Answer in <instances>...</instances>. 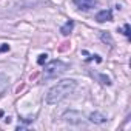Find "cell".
<instances>
[{"mask_svg":"<svg viewBox=\"0 0 131 131\" xmlns=\"http://www.w3.org/2000/svg\"><path fill=\"white\" fill-rule=\"evenodd\" d=\"M46 59H48V54H40L39 59H37V63H39V65H43V63L46 62Z\"/></svg>","mask_w":131,"mask_h":131,"instance_id":"cell-9","label":"cell"},{"mask_svg":"<svg viewBox=\"0 0 131 131\" xmlns=\"http://www.w3.org/2000/svg\"><path fill=\"white\" fill-rule=\"evenodd\" d=\"M102 39H103V40H105V42H106V40H108V42H110V43H111V42H113V40H111V37H110V36H108V34H105V32H103V34H102Z\"/></svg>","mask_w":131,"mask_h":131,"instance_id":"cell-13","label":"cell"},{"mask_svg":"<svg viewBox=\"0 0 131 131\" xmlns=\"http://www.w3.org/2000/svg\"><path fill=\"white\" fill-rule=\"evenodd\" d=\"M73 28H74V22L73 20H70V22H67L62 28H60V32L63 34V36H68L71 31H73Z\"/></svg>","mask_w":131,"mask_h":131,"instance_id":"cell-7","label":"cell"},{"mask_svg":"<svg viewBox=\"0 0 131 131\" xmlns=\"http://www.w3.org/2000/svg\"><path fill=\"white\" fill-rule=\"evenodd\" d=\"M73 2H74V5H76V6H79L80 9L88 11V9H91V8H94V6H96L97 0H73Z\"/></svg>","mask_w":131,"mask_h":131,"instance_id":"cell-3","label":"cell"},{"mask_svg":"<svg viewBox=\"0 0 131 131\" xmlns=\"http://www.w3.org/2000/svg\"><path fill=\"white\" fill-rule=\"evenodd\" d=\"M3 51H9V45H6V43L0 45V52H3Z\"/></svg>","mask_w":131,"mask_h":131,"instance_id":"cell-10","label":"cell"},{"mask_svg":"<svg viewBox=\"0 0 131 131\" xmlns=\"http://www.w3.org/2000/svg\"><path fill=\"white\" fill-rule=\"evenodd\" d=\"M123 34H125L126 37H129V25H128V23L123 26Z\"/></svg>","mask_w":131,"mask_h":131,"instance_id":"cell-11","label":"cell"},{"mask_svg":"<svg viewBox=\"0 0 131 131\" xmlns=\"http://www.w3.org/2000/svg\"><path fill=\"white\" fill-rule=\"evenodd\" d=\"M90 120L93 123H103V122H106V116H103L102 113H93L90 116Z\"/></svg>","mask_w":131,"mask_h":131,"instance_id":"cell-6","label":"cell"},{"mask_svg":"<svg viewBox=\"0 0 131 131\" xmlns=\"http://www.w3.org/2000/svg\"><path fill=\"white\" fill-rule=\"evenodd\" d=\"M76 82L71 80V79H65L62 82H59L57 85H54L48 94H46V103L48 105H54V103H59L60 100H63L65 97H68L70 94L74 93L76 90Z\"/></svg>","mask_w":131,"mask_h":131,"instance_id":"cell-1","label":"cell"},{"mask_svg":"<svg viewBox=\"0 0 131 131\" xmlns=\"http://www.w3.org/2000/svg\"><path fill=\"white\" fill-rule=\"evenodd\" d=\"M63 119L71 122V123H76V122H79V119H83V116L80 113H77V111H70V113H67L63 116Z\"/></svg>","mask_w":131,"mask_h":131,"instance_id":"cell-5","label":"cell"},{"mask_svg":"<svg viewBox=\"0 0 131 131\" xmlns=\"http://www.w3.org/2000/svg\"><path fill=\"white\" fill-rule=\"evenodd\" d=\"M8 88V77L5 74H0V94Z\"/></svg>","mask_w":131,"mask_h":131,"instance_id":"cell-8","label":"cell"},{"mask_svg":"<svg viewBox=\"0 0 131 131\" xmlns=\"http://www.w3.org/2000/svg\"><path fill=\"white\" fill-rule=\"evenodd\" d=\"M67 70H68V63H65L62 60H52L45 67L43 77L45 79H52V77H57V76L63 74Z\"/></svg>","mask_w":131,"mask_h":131,"instance_id":"cell-2","label":"cell"},{"mask_svg":"<svg viewBox=\"0 0 131 131\" xmlns=\"http://www.w3.org/2000/svg\"><path fill=\"white\" fill-rule=\"evenodd\" d=\"M100 79L103 80V82H102L103 85H110V83H111V82H110V79H108V77H105V76H100Z\"/></svg>","mask_w":131,"mask_h":131,"instance_id":"cell-12","label":"cell"},{"mask_svg":"<svg viewBox=\"0 0 131 131\" xmlns=\"http://www.w3.org/2000/svg\"><path fill=\"white\" fill-rule=\"evenodd\" d=\"M96 20H97V22H100V23H103V22H110V20H113V14H111V11L103 9V11L97 13Z\"/></svg>","mask_w":131,"mask_h":131,"instance_id":"cell-4","label":"cell"}]
</instances>
